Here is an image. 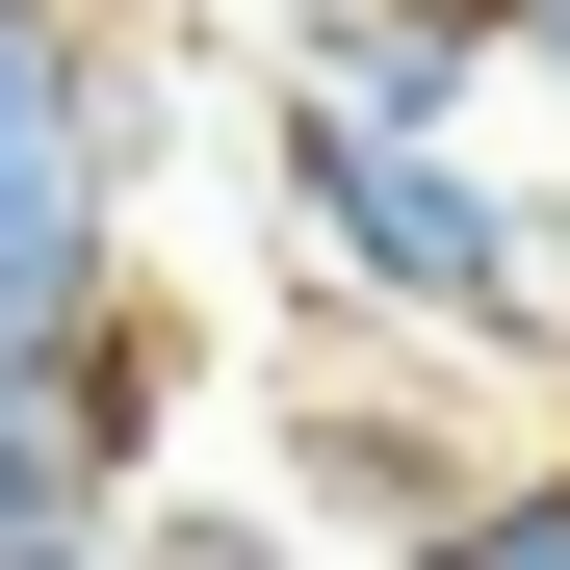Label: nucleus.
Masks as SVG:
<instances>
[{
  "mask_svg": "<svg viewBox=\"0 0 570 570\" xmlns=\"http://www.w3.org/2000/svg\"><path fill=\"white\" fill-rule=\"evenodd\" d=\"M441 570H570V493H544V519H466Z\"/></svg>",
  "mask_w": 570,
  "mask_h": 570,
  "instance_id": "obj_1",
  "label": "nucleus"
}]
</instances>
